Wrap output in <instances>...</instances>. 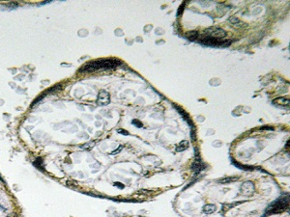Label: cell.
<instances>
[{
  "label": "cell",
  "instance_id": "cell-4",
  "mask_svg": "<svg viewBox=\"0 0 290 217\" xmlns=\"http://www.w3.org/2000/svg\"><path fill=\"white\" fill-rule=\"evenodd\" d=\"M203 36L216 39V40H220V39H223L226 36V32L220 27H210L208 29L204 30Z\"/></svg>",
  "mask_w": 290,
  "mask_h": 217
},
{
  "label": "cell",
  "instance_id": "cell-17",
  "mask_svg": "<svg viewBox=\"0 0 290 217\" xmlns=\"http://www.w3.org/2000/svg\"><path fill=\"white\" fill-rule=\"evenodd\" d=\"M122 149H123V146L121 145V146H119V148H118L117 150H115V151H113V152H110V154H111V155H114V154H119V152H120L121 151H122Z\"/></svg>",
  "mask_w": 290,
  "mask_h": 217
},
{
  "label": "cell",
  "instance_id": "cell-10",
  "mask_svg": "<svg viewBox=\"0 0 290 217\" xmlns=\"http://www.w3.org/2000/svg\"><path fill=\"white\" fill-rule=\"evenodd\" d=\"M216 209H217L216 206L212 205V204H209V205H206V206H204V207H203V212L206 213V214H211V213L216 211Z\"/></svg>",
  "mask_w": 290,
  "mask_h": 217
},
{
  "label": "cell",
  "instance_id": "cell-6",
  "mask_svg": "<svg viewBox=\"0 0 290 217\" xmlns=\"http://www.w3.org/2000/svg\"><path fill=\"white\" fill-rule=\"evenodd\" d=\"M110 102V96L106 90H101L97 98V103L100 106H106Z\"/></svg>",
  "mask_w": 290,
  "mask_h": 217
},
{
  "label": "cell",
  "instance_id": "cell-11",
  "mask_svg": "<svg viewBox=\"0 0 290 217\" xmlns=\"http://www.w3.org/2000/svg\"><path fill=\"white\" fill-rule=\"evenodd\" d=\"M188 147H189V142L187 140H183V141H181L180 143H179V145L177 146L176 151L177 152H183Z\"/></svg>",
  "mask_w": 290,
  "mask_h": 217
},
{
  "label": "cell",
  "instance_id": "cell-14",
  "mask_svg": "<svg viewBox=\"0 0 290 217\" xmlns=\"http://www.w3.org/2000/svg\"><path fill=\"white\" fill-rule=\"evenodd\" d=\"M241 203H244V202H238V203H235V204H229V205H223V211H229L231 208H233L235 207V206H237L239 204H241Z\"/></svg>",
  "mask_w": 290,
  "mask_h": 217
},
{
  "label": "cell",
  "instance_id": "cell-18",
  "mask_svg": "<svg viewBox=\"0 0 290 217\" xmlns=\"http://www.w3.org/2000/svg\"><path fill=\"white\" fill-rule=\"evenodd\" d=\"M132 124H134L137 127H142V126H142V123H141V122H139L138 120H132Z\"/></svg>",
  "mask_w": 290,
  "mask_h": 217
},
{
  "label": "cell",
  "instance_id": "cell-15",
  "mask_svg": "<svg viewBox=\"0 0 290 217\" xmlns=\"http://www.w3.org/2000/svg\"><path fill=\"white\" fill-rule=\"evenodd\" d=\"M94 145H95V142H89V143H87V144L82 145L80 148L83 149V150H90V149H92L93 147H94Z\"/></svg>",
  "mask_w": 290,
  "mask_h": 217
},
{
  "label": "cell",
  "instance_id": "cell-13",
  "mask_svg": "<svg viewBox=\"0 0 290 217\" xmlns=\"http://www.w3.org/2000/svg\"><path fill=\"white\" fill-rule=\"evenodd\" d=\"M175 108H176V110H177L178 112H180L181 115L183 116V118H184L186 121H187V122H188L189 124H192V123H191V121H189V116H188V114H187V113H185V111H183V110H182L180 107H178V106H176V105H175Z\"/></svg>",
  "mask_w": 290,
  "mask_h": 217
},
{
  "label": "cell",
  "instance_id": "cell-16",
  "mask_svg": "<svg viewBox=\"0 0 290 217\" xmlns=\"http://www.w3.org/2000/svg\"><path fill=\"white\" fill-rule=\"evenodd\" d=\"M237 179H232V177H227V179H223V180H220L219 183H230V181L236 180Z\"/></svg>",
  "mask_w": 290,
  "mask_h": 217
},
{
  "label": "cell",
  "instance_id": "cell-7",
  "mask_svg": "<svg viewBox=\"0 0 290 217\" xmlns=\"http://www.w3.org/2000/svg\"><path fill=\"white\" fill-rule=\"evenodd\" d=\"M289 98H278L274 99V104L281 107H289Z\"/></svg>",
  "mask_w": 290,
  "mask_h": 217
},
{
  "label": "cell",
  "instance_id": "cell-19",
  "mask_svg": "<svg viewBox=\"0 0 290 217\" xmlns=\"http://www.w3.org/2000/svg\"><path fill=\"white\" fill-rule=\"evenodd\" d=\"M118 132L120 134H124V135H130V133H129L128 131L124 130V129H118Z\"/></svg>",
  "mask_w": 290,
  "mask_h": 217
},
{
  "label": "cell",
  "instance_id": "cell-20",
  "mask_svg": "<svg viewBox=\"0 0 290 217\" xmlns=\"http://www.w3.org/2000/svg\"><path fill=\"white\" fill-rule=\"evenodd\" d=\"M0 208H1V211H6V208H4L3 207H1V206H0Z\"/></svg>",
  "mask_w": 290,
  "mask_h": 217
},
{
  "label": "cell",
  "instance_id": "cell-12",
  "mask_svg": "<svg viewBox=\"0 0 290 217\" xmlns=\"http://www.w3.org/2000/svg\"><path fill=\"white\" fill-rule=\"evenodd\" d=\"M34 166L37 167L38 169H40L42 171H45L44 163H43V159L42 158H37V159H36V160L34 161Z\"/></svg>",
  "mask_w": 290,
  "mask_h": 217
},
{
  "label": "cell",
  "instance_id": "cell-3",
  "mask_svg": "<svg viewBox=\"0 0 290 217\" xmlns=\"http://www.w3.org/2000/svg\"><path fill=\"white\" fill-rule=\"evenodd\" d=\"M200 44L205 45H210V47H229L231 44L230 41H221V40H216V39L208 38L202 36L199 41Z\"/></svg>",
  "mask_w": 290,
  "mask_h": 217
},
{
  "label": "cell",
  "instance_id": "cell-9",
  "mask_svg": "<svg viewBox=\"0 0 290 217\" xmlns=\"http://www.w3.org/2000/svg\"><path fill=\"white\" fill-rule=\"evenodd\" d=\"M229 21L233 24V26L235 27H239V28H242V27H246L247 24H245L244 22H242L241 20L238 19L237 17H230L229 19Z\"/></svg>",
  "mask_w": 290,
  "mask_h": 217
},
{
  "label": "cell",
  "instance_id": "cell-5",
  "mask_svg": "<svg viewBox=\"0 0 290 217\" xmlns=\"http://www.w3.org/2000/svg\"><path fill=\"white\" fill-rule=\"evenodd\" d=\"M255 191V183L252 181L248 180V181H245L244 183L242 184L241 186V193L245 196H252L253 195Z\"/></svg>",
  "mask_w": 290,
  "mask_h": 217
},
{
  "label": "cell",
  "instance_id": "cell-2",
  "mask_svg": "<svg viewBox=\"0 0 290 217\" xmlns=\"http://www.w3.org/2000/svg\"><path fill=\"white\" fill-rule=\"evenodd\" d=\"M288 207H289V195L287 194L277 199V200L272 203L269 207L266 208L265 213L262 215V217H267L273 214H278V213H281L285 211L286 209H288Z\"/></svg>",
  "mask_w": 290,
  "mask_h": 217
},
{
  "label": "cell",
  "instance_id": "cell-8",
  "mask_svg": "<svg viewBox=\"0 0 290 217\" xmlns=\"http://www.w3.org/2000/svg\"><path fill=\"white\" fill-rule=\"evenodd\" d=\"M205 167H206V166L202 163L201 159H199V158L197 157V158H196V160H195V162H193V164H192V170L195 171V172L196 174H197V173L200 172V171H202L204 168H205Z\"/></svg>",
  "mask_w": 290,
  "mask_h": 217
},
{
  "label": "cell",
  "instance_id": "cell-1",
  "mask_svg": "<svg viewBox=\"0 0 290 217\" xmlns=\"http://www.w3.org/2000/svg\"><path fill=\"white\" fill-rule=\"evenodd\" d=\"M121 65V62L116 59H99L96 61H90L82 66L80 73H91L99 70H111Z\"/></svg>",
  "mask_w": 290,
  "mask_h": 217
}]
</instances>
